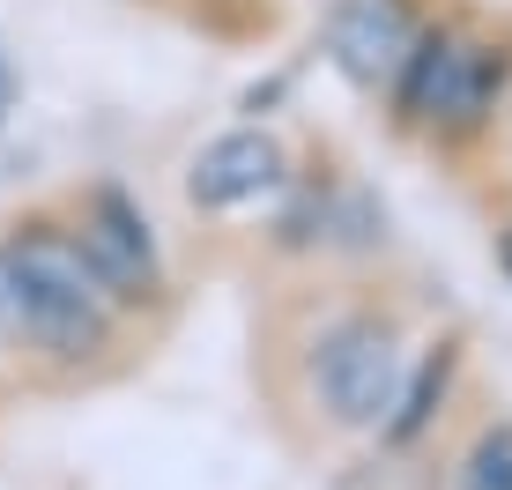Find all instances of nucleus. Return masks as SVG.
I'll return each mask as SVG.
<instances>
[{
    "label": "nucleus",
    "instance_id": "1",
    "mask_svg": "<svg viewBox=\"0 0 512 490\" xmlns=\"http://www.w3.org/2000/svg\"><path fill=\"white\" fill-rule=\"evenodd\" d=\"M505 82H512L505 45L461 38V30H423L409 45V60H401V75H394V119L401 127H431L446 142H468L498 112Z\"/></svg>",
    "mask_w": 512,
    "mask_h": 490
},
{
    "label": "nucleus",
    "instance_id": "2",
    "mask_svg": "<svg viewBox=\"0 0 512 490\" xmlns=\"http://www.w3.org/2000/svg\"><path fill=\"white\" fill-rule=\"evenodd\" d=\"M401 372H409L401 335L379 312H342L312 342V401L334 431H379L401 394Z\"/></svg>",
    "mask_w": 512,
    "mask_h": 490
},
{
    "label": "nucleus",
    "instance_id": "3",
    "mask_svg": "<svg viewBox=\"0 0 512 490\" xmlns=\"http://www.w3.org/2000/svg\"><path fill=\"white\" fill-rule=\"evenodd\" d=\"M67 231L82 238L90 268L104 275V290H112L127 312H141V305H156V297H164V260H156V231H149V216L134 208L127 186H112V179L82 186V201L67 208Z\"/></svg>",
    "mask_w": 512,
    "mask_h": 490
},
{
    "label": "nucleus",
    "instance_id": "4",
    "mask_svg": "<svg viewBox=\"0 0 512 490\" xmlns=\"http://www.w3.org/2000/svg\"><path fill=\"white\" fill-rule=\"evenodd\" d=\"M416 38V0H334L327 8V60L349 90H394Z\"/></svg>",
    "mask_w": 512,
    "mask_h": 490
},
{
    "label": "nucleus",
    "instance_id": "5",
    "mask_svg": "<svg viewBox=\"0 0 512 490\" xmlns=\"http://www.w3.org/2000/svg\"><path fill=\"white\" fill-rule=\"evenodd\" d=\"M290 186V156L268 127H231L216 134L201 156H193L186 171V201L201 208V216H231V208H253Z\"/></svg>",
    "mask_w": 512,
    "mask_h": 490
},
{
    "label": "nucleus",
    "instance_id": "6",
    "mask_svg": "<svg viewBox=\"0 0 512 490\" xmlns=\"http://www.w3.org/2000/svg\"><path fill=\"white\" fill-rule=\"evenodd\" d=\"M15 253V268L30 275L45 297H67V305H90V312H119L127 320V305H119L112 290H104V275L90 268V253H82V238L67 231V216H23L8 238H0Z\"/></svg>",
    "mask_w": 512,
    "mask_h": 490
},
{
    "label": "nucleus",
    "instance_id": "7",
    "mask_svg": "<svg viewBox=\"0 0 512 490\" xmlns=\"http://www.w3.org/2000/svg\"><path fill=\"white\" fill-rule=\"evenodd\" d=\"M446 387H453V342H438L416 372H401V394H394V409H386L379 439L386 446H416L423 431L438 424V409H446Z\"/></svg>",
    "mask_w": 512,
    "mask_h": 490
},
{
    "label": "nucleus",
    "instance_id": "8",
    "mask_svg": "<svg viewBox=\"0 0 512 490\" xmlns=\"http://www.w3.org/2000/svg\"><path fill=\"white\" fill-rule=\"evenodd\" d=\"M453 490H512V424H490L483 439L461 453Z\"/></svg>",
    "mask_w": 512,
    "mask_h": 490
},
{
    "label": "nucleus",
    "instance_id": "9",
    "mask_svg": "<svg viewBox=\"0 0 512 490\" xmlns=\"http://www.w3.org/2000/svg\"><path fill=\"white\" fill-rule=\"evenodd\" d=\"M30 320H38V283H30V275L15 268V253L0 245V349H15V357H23Z\"/></svg>",
    "mask_w": 512,
    "mask_h": 490
},
{
    "label": "nucleus",
    "instance_id": "10",
    "mask_svg": "<svg viewBox=\"0 0 512 490\" xmlns=\"http://www.w3.org/2000/svg\"><path fill=\"white\" fill-rule=\"evenodd\" d=\"M498 268L512 275V223H505V231H498Z\"/></svg>",
    "mask_w": 512,
    "mask_h": 490
}]
</instances>
